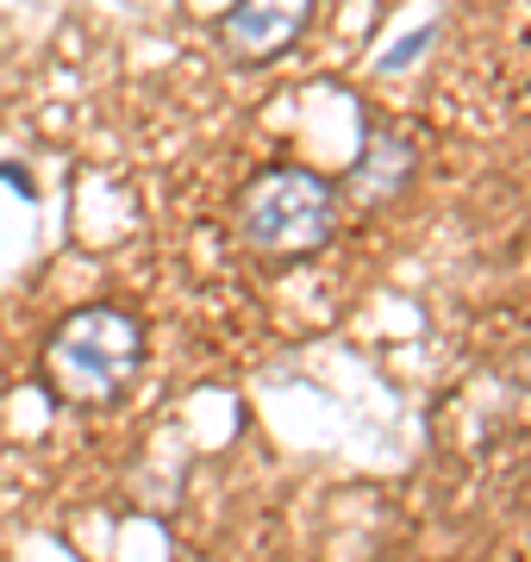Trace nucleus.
I'll return each instance as SVG.
<instances>
[{"instance_id": "nucleus-4", "label": "nucleus", "mask_w": 531, "mask_h": 562, "mask_svg": "<svg viewBox=\"0 0 531 562\" xmlns=\"http://www.w3.org/2000/svg\"><path fill=\"white\" fill-rule=\"evenodd\" d=\"M413 169H419L413 144L375 125V132L363 138V157L350 162V176H344V188H338V194H350L357 206H388V201H400V194H407Z\"/></svg>"}, {"instance_id": "nucleus-5", "label": "nucleus", "mask_w": 531, "mask_h": 562, "mask_svg": "<svg viewBox=\"0 0 531 562\" xmlns=\"http://www.w3.org/2000/svg\"><path fill=\"white\" fill-rule=\"evenodd\" d=\"M426 44H431V32H413V38L400 44V50H388V57H382V69H407V63L419 57V50H426Z\"/></svg>"}, {"instance_id": "nucleus-1", "label": "nucleus", "mask_w": 531, "mask_h": 562, "mask_svg": "<svg viewBox=\"0 0 531 562\" xmlns=\"http://www.w3.org/2000/svg\"><path fill=\"white\" fill-rule=\"evenodd\" d=\"M238 220V238L257 250V257H313L338 238V220H344V194L338 181H326L319 169H301V162H269L245 181V194L231 206Z\"/></svg>"}, {"instance_id": "nucleus-2", "label": "nucleus", "mask_w": 531, "mask_h": 562, "mask_svg": "<svg viewBox=\"0 0 531 562\" xmlns=\"http://www.w3.org/2000/svg\"><path fill=\"white\" fill-rule=\"evenodd\" d=\"M144 362V331L120 306H76L44 344V375L63 401H113Z\"/></svg>"}, {"instance_id": "nucleus-3", "label": "nucleus", "mask_w": 531, "mask_h": 562, "mask_svg": "<svg viewBox=\"0 0 531 562\" xmlns=\"http://www.w3.org/2000/svg\"><path fill=\"white\" fill-rule=\"evenodd\" d=\"M313 7L319 0H231L219 20H213V38L231 63H275L287 57L294 44L307 38L313 25Z\"/></svg>"}]
</instances>
